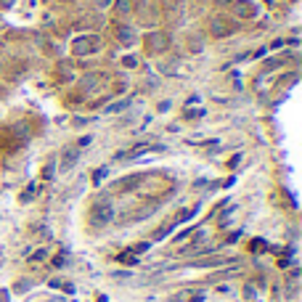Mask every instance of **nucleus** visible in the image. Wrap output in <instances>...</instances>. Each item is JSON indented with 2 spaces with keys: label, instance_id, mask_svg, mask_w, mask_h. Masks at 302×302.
<instances>
[{
  "label": "nucleus",
  "instance_id": "9",
  "mask_svg": "<svg viewBox=\"0 0 302 302\" xmlns=\"http://www.w3.org/2000/svg\"><path fill=\"white\" fill-rule=\"evenodd\" d=\"M231 8H234L236 19H254L257 16V3H252V0H234L231 3Z\"/></svg>",
  "mask_w": 302,
  "mask_h": 302
},
{
  "label": "nucleus",
  "instance_id": "3",
  "mask_svg": "<svg viewBox=\"0 0 302 302\" xmlns=\"http://www.w3.org/2000/svg\"><path fill=\"white\" fill-rule=\"evenodd\" d=\"M170 45H173V40L165 29H151V32L143 35V48L149 56H162V53L170 51Z\"/></svg>",
  "mask_w": 302,
  "mask_h": 302
},
{
  "label": "nucleus",
  "instance_id": "30",
  "mask_svg": "<svg viewBox=\"0 0 302 302\" xmlns=\"http://www.w3.org/2000/svg\"><path fill=\"white\" fill-rule=\"evenodd\" d=\"M234 3V0H215V5H218V8H226V5H231Z\"/></svg>",
  "mask_w": 302,
  "mask_h": 302
},
{
  "label": "nucleus",
  "instance_id": "1",
  "mask_svg": "<svg viewBox=\"0 0 302 302\" xmlns=\"http://www.w3.org/2000/svg\"><path fill=\"white\" fill-rule=\"evenodd\" d=\"M112 220H114V204H112V199L98 196L90 204V210H88V223H90L93 228H106Z\"/></svg>",
  "mask_w": 302,
  "mask_h": 302
},
{
  "label": "nucleus",
  "instance_id": "29",
  "mask_svg": "<svg viewBox=\"0 0 302 302\" xmlns=\"http://www.w3.org/2000/svg\"><path fill=\"white\" fill-rule=\"evenodd\" d=\"M239 162H242V154H236V157H234V159H231V162H228V167H231V170H234V167L239 165Z\"/></svg>",
  "mask_w": 302,
  "mask_h": 302
},
{
  "label": "nucleus",
  "instance_id": "25",
  "mask_svg": "<svg viewBox=\"0 0 302 302\" xmlns=\"http://www.w3.org/2000/svg\"><path fill=\"white\" fill-rule=\"evenodd\" d=\"M64 262H66V254L61 252V254H56V257H53V268H64Z\"/></svg>",
  "mask_w": 302,
  "mask_h": 302
},
{
  "label": "nucleus",
  "instance_id": "13",
  "mask_svg": "<svg viewBox=\"0 0 302 302\" xmlns=\"http://www.w3.org/2000/svg\"><path fill=\"white\" fill-rule=\"evenodd\" d=\"M114 13L117 16H130L133 13V0H117L114 3Z\"/></svg>",
  "mask_w": 302,
  "mask_h": 302
},
{
  "label": "nucleus",
  "instance_id": "18",
  "mask_svg": "<svg viewBox=\"0 0 302 302\" xmlns=\"http://www.w3.org/2000/svg\"><path fill=\"white\" fill-rule=\"evenodd\" d=\"M173 228H175V223L170 220L167 226H162V228L157 231V234H154V242H159V239H165V236H167V234H170V231H173Z\"/></svg>",
  "mask_w": 302,
  "mask_h": 302
},
{
  "label": "nucleus",
  "instance_id": "31",
  "mask_svg": "<svg viewBox=\"0 0 302 302\" xmlns=\"http://www.w3.org/2000/svg\"><path fill=\"white\" fill-rule=\"evenodd\" d=\"M24 289H29V281H19L16 284V292H24Z\"/></svg>",
  "mask_w": 302,
  "mask_h": 302
},
{
  "label": "nucleus",
  "instance_id": "2",
  "mask_svg": "<svg viewBox=\"0 0 302 302\" xmlns=\"http://www.w3.org/2000/svg\"><path fill=\"white\" fill-rule=\"evenodd\" d=\"M101 48H104V40H101V35H96V32L77 35L72 40V56H77V59L93 56V53H98Z\"/></svg>",
  "mask_w": 302,
  "mask_h": 302
},
{
  "label": "nucleus",
  "instance_id": "23",
  "mask_svg": "<svg viewBox=\"0 0 302 302\" xmlns=\"http://www.w3.org/2000/svg\"><path fill=\"white\" fill-rule=\"evenodd\" d=\"M265 249H268V244L262 242V239H254L252 242V252H265Z\"/></svg>",
  "mask_w": 302,
  "mask_h": 302
},
{
  "label": "nucleus",
  "instance_id": "35",
  "mask_svg": "<svg viewBox=\"0 0 302 302\" xmlns=\"http://www.w3.org/2000/svg\"><path fill=\"white\" fill-rule=\"evenodd\" d=\"M0 96H3V88H0Z\"/></svg>",
  "mask_w": 302,
  "mask_h": 302
},
{
  "label": "nucleus",
  "instance_id": "15",
  "mask_svg": "<svg viewBox=\"0 0 302 302\" xmlns=\"http://www.w3.org/2000/svg\"><path fill=\"white\" fill-rule=\"evenodd\" d=\"M56 157H48V162L43 165V181H51L53 175H56Z\"/></svg>",
  "mask_w": 302,
  "mask_h": 302
},
{
  "label": "nucleus",
  "instance_id": "6",
  "mask_svg": "<svg viewBox=\"0 0 302 302\" xmlns=\"http://www.w3.org/2000/svg\"><path fill=\"white\" fill-rule=\"evenodd\" d=\"M104 80H109V74L106 72H88V74H82V80H80V90L82 96H93V93H98L101 88H104Z\"/></svg>",
  "mask_w": 302,
  "mask_h": 302
},
{
  "label": "nucleus",
  "instance_id": "11",
  "mask_svg": "<svg viewBox=\"0 0 302 302\" xmlns=\"http://www.w3.org/2000/svg\"><path fill=\"white\" fill-rule=\"evenodd\" d=\"M149 151H151L149 143H135V146H130V149L120 151L114 159H135V157H141V154H149Z\"/></svg>",
  "mask_w": 302,
  "mask_h": 302
},
{
  "label": "nucleus",
  "instance_id": "33",
  "mask_svg": "<svg viewBox=\"0 0 302 302\" xmlns=\"http://www.w3.org/2000/svg\"><path fill=\"white\" fill-rule=\"evenodd\" d=\"M0 61H3V45H0Z\"/></svg>",
  "mask_w": 302,
  "mask_h": 302
},
{
  "label": "nucleus",
  "instance_id": "19",
  "mask_svg": "<svg viewBox=\"0 0 302 302\" xmlns=\"http://www.w3.org/2000/svg\"><path fill=\"white\" fill-rule=\"evenodd\" d=\"M43 260H48V249L45 246H40L35 254H29V262H43Z\"/></svg>",
  "mask_w": 302,
  "mask_h": 302
},
{
  "label": "nucleus",
  "instance_id": "26",
  "mask_svg": "<svg viewBox=\"0 0 302 302\" xmlns=\"http://www.w3.org/2000/svg\"><path fill=\"white\" fill-rule=\"evenodd\" d=\"M201 149H207V151H215V149H220V141H204V143H201Z\"/></svg>",
  "mask_w": 302,
  "mask_h": 302
},
{
  "label": "nucleus",
  "instance_id": "7",
  "mask_svg": "<svg viewBox=\"0 0 302 302\" xmlns=\"http://www.w3.org/2000/svg\"><path fill=\"white\" fill-rule=\"evenodd\" d=\"M53 80H56L59 85L74 82V61H69V59L56 61V66H53Z\"/></svg>",
  "mask_w": 302,
  "mask_h": 302
},
{
  "label": "nucleus",
  "instance_id": "5",
  "mask_svg": "<svg viewBox=\"0 0 302 302\" xmlns=\"http://www.w3.org/2000/svg\"><path fill=\"white\" fill-rule=\"evenodd\" d=\"M0 69H3L5 82H19L21 77L29 72V61H24V59H3L0 61Z\"/></svg>",
  "mask_w": 302,
  "mask_h": 302
},
{
  "label": "nucleus",
  "instance_id": "12",
  "mask_svg": "<svg viewBox=\"0 0 302 302\" xmlns=\"http://www.w3.org/2000/svg\"><path fill=\"white\" fill-rule=\"evenodd\" d=\"M201 51H204V37L191 32L188 35V53H201Z\"/></svg>",
  "mask_w": 302,
  "mask_h": 302
},
{
  "label": "nucleus",
  "instance_id": "28",
  "mask_svg": "<svg viewBox=\"0 0 302 302\" xmlns=\"http://www.w3.org/2000/svg\"><path fill=\"white\" fill-rule=\"evenodd\" d=\"M281 64H284L281 59H268L265 61V69H276V66H281Z\"/></svg>",
  "mask_w": 302,
  "mask_h": 302
},
{
  "label": "nucleus",
  "instance_id": "8",
  "mask_svg": "<svg viewBox=\"0 0 302 302\" xmlns=\"http://www.w3.org/2000/svg\"><path fill=\"white\" fill-rule=\"evenodd\" d=\"M77 162H80V149L72 143V146H66L64 151L56 157V165L61 167V170H74L77 167Z\"/></svg>",
  "mask_w": 302,
  "mask_h": 302
},
{
  "label": "nucleus",
  "instance_id": "32",
  "mask_svg": "<svg viewBox=\"0 0 302 302\" xmlns=\"http://www.w3.org/2000/svg\"><path fill=\"white\" fill-rule=\"evenodd\" d=\"M159 112H170V101H162V104H159Z\"/></svg>",
  "mask_w": 302,
  "mask_h": 302
},
{
  "label": "nucleus",
  "instance_id": "22",
  "mask_svg": "<svg viewBox=\"0 0 302 302\" xmlns=\"http://www.w3.org/2000/svg\"><path fill=\"white\" fill-rule=\"evenodd\" d=\"M35 193H37V185L32 183V185H29V188H27V191L19 196V201H29V199H35Z\"/></svg>",
  "mask_w": 302,
  "mask_h": 302
},
{
  "label": "nucleus",
  "instance_id": "34",
  "mask_svg": "<svg viewBox=\"0 0 302 302\" xmlns=\"http://www.w3.org/2000/svg\"><path fill=\"white\" fill-rule=\"evenodd\" d=\"M0 265H3V257H0Z\"/></svg>",
  "mask_w": 302,
  "mask_h": 302
},
{
  "label": "nucleus",
  "instance_id": "27",
  "mask_svg": "<svg viewBox=\"0 0 302 302\" xmlns=\"http://www.w3.org/2000/svg\"><path fill=\"white\" fill-rule=\"evenodd\" d=\"M90 141H93V138H90V135H82V138H80V141H77L74 146H77V149H80V151H82V149H85V146H90Z\"/></svg>",
  "mask_w": 302,
  "mask_h": 302
},
{
  "label": "nucleus",
  "instance_id": "10",
  "mask_svg": "<svg viewBox=\"0 0 302 302\" xmlns=\"http://www.w3.org/2000/svg\"><path fill=\"white\" fill-rule=\"evenodd\" d=\"M114 35H117V43L125 45V48H130V45L138 40V29L133 24H117L114 27Z\"/></svg>",
  "mask_w": 302,
  "mask_h": 302
},
{
  "label": "nucleus",
  "instance_id": "16",
  "mask_svg": "<svg viewBox=\"0 0 302 302\" xmlns=\"http://www.w3.org/2000/svg\"><path fill=\"white\" fill-rule=\"evenodd\" d=\"M130 104H133V98H120V101H114V104L112 106H106V112H109V114H117V112H125L127 109V106Z\"/></svg>",
  "mask_w": 302,
  "mask_h": 302
},
{
  "label": "nucleus",
  "instance_id": "24",
  "mask_svg": "<svg viewBox=\"0 0 302 302\" xmlns=\"http://www.w3.org/2000/svg\"><path fill=\"white\" fill-rule=\"evenodd\" d=\"M149 246H151L149 242H141V244H135V246H133V249H130V252H133V254H143L146 249H149Z\"/></svg>",
  "mask_w": 302,
  "mask_h": 302
},
{
  "label": "nucleus",
  "instance_id": "14",
  "mask_svg": "<svg viewBox=\"0 0 302 302\" xmlns=\"http://www.w3.org/2000/svg\"><path fill=\"white\" fill-rule=\"evenodd\" d=\"M82 101H85V96H82L80 90H74L72 96L64 98V106H66V109H77V106H82Z\"/></svg>",
  "mask_w": 302,
  "mask_h": 302
},
{
  "label": "nucleus",
  "instance_id": "21",
  "mask_svg": "<svg viewBox=\"0 0 302 302\" xmlns=\"http://www.w3.org/2000/svg\"><path fill=\"white\" fill-rule=\"evenodd\" d=\"M106 175H109V167H101V170H96V175H93V183H96V185H101V183H104V178Z\"/></svg>",
  "mask_w": 302,
  "mask_h": 302
},
{
  "label": "nucleus",
  "instance_id": "20",
  "mask_svg": "<svg viewBox=\"0 0 302 302\" xmlns=\"http://www.w3.org/2000/svg\"><path fill=\"white\" fill-rule=\"evenodd\" d=\"M117 260H120V262H125V265H135V254L130 252V249H127V252H122V254H117Z\"/></svg>",
  "mask_w": 302,
  "mask_h": 302
},
{
  "label": "nucleus",
  "instance_id": "17",
  "mask_svg": "<svg viewBox=\"0 0 302 302\" xmlns=\"http://www.w3.org/2000/svg\"><path fill=\"white\" fill-rule=\"evenodd\" d=\"M122 66H125V69H135V66H138V56H135V53H127V56H122Z\"/></svg>",
  "mask_w": 302,
  "mask_h": 302
},
{
  "label": "nucleus",
  "instance_id": "4",
  "mask_svg": "<svg viewBox=\"0 0 302 302\" xmlns=\"http://www.w3.org/2000/svg\"><path fill=\"white\" fill-rule=\"evenodd\" d=\"M234 32H239V21L226 16V13H215V16L210 19V35L215 37V40H226V37H231Z\"/></svg>",
  "mask_w": 302,
  "mask_h": 302
}]
</instances>
